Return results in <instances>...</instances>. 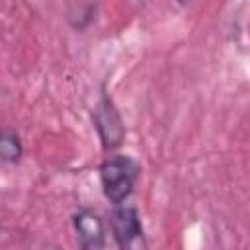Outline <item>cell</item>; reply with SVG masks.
I'll return each mask as SVG.
<instances>
[{
  "mask_svg": "<svg viewBox=\"0 0 250 250\" xmlns=\"http://www.w3.org/2000/svg\"><path fill=\"white\" fill-rule=\"evenodd\" d=\"M141 178V164L127 154H115L100 164V184L104 195L113 203H125Z\"/></svg>",
  "mask_w": 250,
  "mask_h": 250,
  "instance_id": "cell-1",
  "label": "cell"
},
{
  "mask_svg": "<svg viewBox=\"0 0 250 250\" xmlns=\"http://www.w3.org/2000/svg\"><path fill=\"white\" fill-rule=\"evenodd\" d=\"M92 121H94V127L98 131L104 150H113L123 143L125 125H123V119H121L113 100L109 98V94L104 92L100 96V100L94 107V113H92Z\"/></svg>",
  "mask_w": 250,
  "mask_h": 250,
  "instance_id": "cell-2",
  "label": "cell"
},
{
  "mask_svg": "<svg viewBox=\"0 0 250 250\" xmlns=\"http://www.w3.org/2000/svg\"><path fill=\"white\" fill-rule=\"evenodd\" d=\"M111 234L119 248H141L145 246V232L139 211L133 205L119 203L109 215Z\"/></svg>",
  "mask_w": 250,
  "mask_h": 250,
  "instance_id": "cell-3",
  "label": "cell"
},
{
  "mask_svg": "<svg viewBox=\"0 0 250 250\" xmlns=\"http://www.w3.org/2000/svg\"><path fill=\"white\" fill-rule=\"evenodd\" d=\"M72 227L78 244L84 250H98L105 244V227L102 217L92 209H78L72 215Z\"/></svg>",
  "mask_w": 250,
  "mask_h": 250,
  "instance_id": "cell-4",
  "label": "cell"
},
{
  "mask_svg": "<svg viewBox=\"0 0 250 250\" xmlns=\"http://www.w3.org/2000/svg\"><path fill=\"white\" fill-rule=\"evenodd\" d=\"M23 156V145L16 131H2L0 135V158L4 164H18Z\"/></svg>",
  "mask_w": 250,
  "mask_h": 250,
  "instance_id": "cell-5",
  "label": "cell"
},
{
  "mask_svg": "<svg viewBox=\"0 0 250 250\" xmlns=\"http://www.w3.org/2000/svg\"><path fill=\"white\" fill-rule=\"evenodd\" d=\"M178 2H180V4H184V6H186V4H193V2H197V0H178Z\"/></svg>",
  "mask_w": 250,
  "mask_h": 250,
  "instance_id": "cell-6",
  "label": "cell"
}]
</instances>
